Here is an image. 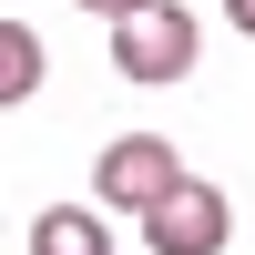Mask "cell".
<instances>
[{
  "label": "cell",
  "mask_w": 255,
  "mask_h": 255,
  "mask_svg": "<svg viewBox=\"0 0 255 255\" xmlns=\"http://www.w3.org/2000/svg\"><path fill=\"white\" fill-rule=\"evenodd\" d=\"M82 10H92V20H123V10H143V0H82Z\"/></svg>",
  "instance_id": "8992f818"
},
{
  "label": "cell",
  "mask_w": 255,
  "mask_h": 255,
  "mask_svg": "<svg viewBox=\"0 0 255 255\" xmlns=\"http://www.w3.org/2000/svg\"><path fill=\"white\" fill-rule=\"evenodd\" d=\"M41 82H51V51H41V31H31V20H0V113H10V102H31Z\"/></svg>",
  "instance_id": "5b68a950"
},
{
  "label": "cell",
  "mask_w": 255,
  "mask_h": 255,
  "mask_svg": "<svg viewBox=\"0 0 255 255\" xmlns=\"http://www.w3.org/2000/svg\"><path fill=\"white\" fill-rule=\"evenodd\" d=\"M113 72L143 82V92H163V82L194 72V10L184 0H143V10L113 20Z\"/></svg>",
  "instance_id": "6da1fadb"
},
{
  "label": "cell",
  "mask_w": 255,
  "mask_h": 255,
  "mask_svg": "<svg viewBox=\"0 0 255 255\" xmlns=\"http://www.w3.org/2000/svg\"><path fill=\"white\" fill-rule=\"evenodd\" d=\"M225 235H235V204H225L215 184H194V174L143 215V245L153 255H225Z\"/></svg>",
  "instance_id": "3957f363"
},
{
  "label": "cell",
  "mask_w": 255,
  "mask_h": 255,
  "mask_svg": "<svg viewBox=\"0 0 255 255\" xmlns=\"http://www.w3.org/2000/svg\"><path fill=\"white\" fill-rule=\"evenodd\" d=\"M174 184H184V153H174L163 133H123L113 153L92 163V204H102V215H133V225L153 215Z\"/></svg>",
  "instance_id": "7a4b0ae2"
},
{
  "label": "cell",
  "mask_w": 255,
  "mask_h": 255,
  "mask_svg": "<svg viewBox=\"0 0 255 255\" xmlns=\"http://www.w3.org/2000/svg\"><path fill=\"white\" fill-rule=\"evenodd\" d=\"M31 255H113L102 204H41L31 215Z\"/></svg>",
  "instance_id": "277c9868"
},
{
  "label": "cell",
  "mask_w": 255,
  "mask_h": 255,
  "mask_svg": "<svg viewBox=\"0 0 255 255\" xmlns=\"http://www.w3.org/2000/svg\"><path fill=\"white\" fill-rule=\"evenodd\" d=\"M225 20H235V31H245V41H255V0H225Z\"/></svg>",
  "instance_id": "52a82bcc"
}]
</instances>
